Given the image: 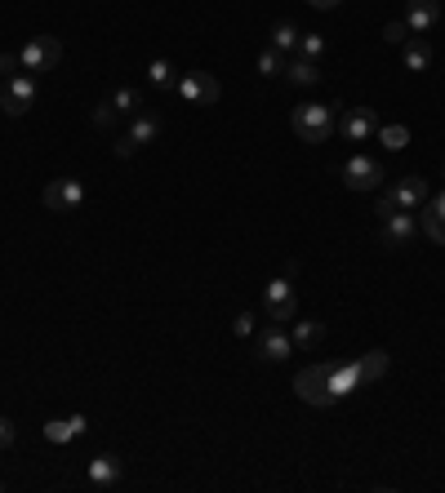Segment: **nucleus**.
<instances>
[{"label":"nucleus","mask_w":445,"mask_h":493,"mask_svg":"<svg viewBox=\"0 0 445 493\" xmlns=\"http://www.w3.org/2000/svg\"><path fill=\"white\" fill-rule=\"evenodd\" d=\"M441 18V0H410L405 5V27L410 32H432Z\"/></svg>","instance_id":"nucleus-14"},{"label":"nucleus","mask_w":445,"mask_h":493,"mask_svg":"<svg viewBox=\"0 0 445 493\" xmlns=\"http://www.w3.org/2000/svg\"><path fill=\"white\" fill-rule=\"evenodd\" d=\"M232 333H241V338H250V333H254V312H241V316L232 321Z\"/></svg>","instance_id":"nucleus-32"},{"label":"nucleus","mask_w":445,"mask_h":493,"mask_svg":"<svg viewBox=\"0 0 445 493\" xmlns=\"http://www.w3.org/2000/svg\"><path fill=\"white\" fill-rule=\"evenodd\" d=\"M419 231H423L428 240H437V245H445V219H441V214H432L428 205H423V214H419Z\"/></svg>","instance_id":"nucleus-25"},{"label":"nucleus","mask_w":445,"mask_h":493,"mask_svg":"<svg viewBox=\"0 0 445 493\" xmlns=\"http://www.w3.org/2000/svg\"><path fill=\"white\" fill-rule=\"evenodd\" d=\"M317 9H334V5H343V0H312Z\"/></svg>","instance_id":"nucleus-36"},{"label":"nucleus","mask_w":445,"mask_h":493,"mask_svg":"<svg viewBox=\"0 0 445 493\" xmlns=\"http://www.w3.org/2000/svg\"><path fill=\"white\" fill-rule=\"evenodd\" d=\"M268 36H272V50H280V54H298V36H303V32H298L294 23H277Z\"/></svg>","instance_id":"nucleus-22"},{"label":"nucleus","mask_w":445,"mask_h":493,"mask_svg":"<svg viewBox=\"0 0 445 493\" xmlns=\"http://www.w3.org/2000/svg\"><path fill=\"white\" fill-rule=\"evenodd\" d=\"M111 120H116V107H111L108 98H103V103H99V107H94V125H99V129H108Z\"/></svg>","instance_id":"nucleus-31"},{"label":"nucleus","mask_w":445,"mask_h":493,"mask_svg":"<svg viewBox=\"0 0 445 493\" xmlns=\"http://www.w3.org/2000/svg\"><path fill=\"white\" fill-rule=\"evenodd\" d=\"M326 50H330V45H326V36H317V32H303V36H298V54H303V58H312V62H317Z\"/></svg>","instance_id":"nucleus-28"},{"label":"nucleus","mask_w":445,"mask_h":493,"mask_svg":"<svg viewBox=\"0 0 445 493\" xmlns=\"http://www.w3.org/2000/svg\"><path fill=\"white\" fill-rule=\"evenodd\" d=\"M85 200V182L80 178H54L50 187H45V209L50 214H67V209H76Z\"/></svg>","instance_id":"nucleus-9"},{"label":"nucleus","mask_w":445,"mask_h":493,"mask_svg":"<svg viewBox=\"0 0 445 493\" xmlns=\"http://www.w3.org/2000/svg\"><path fill=\"white\" fill-rule=\"evenodd\" d=\"M401 62H405V71H432V62H437V50H432L423 36H410V41L401 45Z\"/></svg>","instance_id":"nucleus-15"},{"label":"nucleus","mask_w":445,"mask_h":493,"mask_svg":"<svg viewBox=\"0 0 445 493\" xmlns=\"http://www.w3.org/2000/svg\"><path fill=\"white\" fill-rule=\"evenodd\" d=\"M428 209H432V214H441V219H445V187L437 191V196H432V200H428Z\"/></svg>","instance_id":"nucleus-34"},{"label":"nucleus","mask_w":445,"mask_h":493,"mask_svg":"<svg viewBox=\"0 0 445 493\" xmlns=\"http://www.w3.org/2000/svg\"><path fill=\"white\" fill-rule=\"evenodd\" d=\"M294 347H303V351H312V347H321V338H326V325L321 321H294Z\"/></svg>","instance_id":"nucleus-18"},{"label":"nucleus","mask_w":445,"mask_h":493,"mask_svg":"<svg viewBox=\"0 0 445 493\" xmlns=\"http://www.w3.org/2000/svg\"><path fill=\"white\" fill-rule=\"evenodd\" d=\"M259 356H263V360H272V365L289 360V356H294V338H289L280 325H268L263 333H259Z\"/></svg>","instance_id":"nucleus-12"},{"label":"nucleus","mask_w":445,"mask_h":493,"mask_svg":"<svg viewBox=\"0 0 445 493\" xmlns=\"http://www.w3.org/2000/svg\"><path fill=\"white\" fill-rule=\"evenodd\" d=\"M174 94H178L187 107H214L222 98L219 80H214L210 71H183V76L174 80Z\"/></svg>","instance_id":"nucleus-2"},{"label":"nucleus","mask_w":445,"mask_h":493,"mask_svg":"<svg viewBox=\"0 0 445 493\" xmlns=\"http://www.w3.org/2000/svg\"><path fill=\"white\" fill-rule=\"evenodd\" d=\"M392 205H396V209H410V214H414V209H423V205H428V178H419V173H405V178H396V182H392Z\"/></svg>","instance_id":"nucleus-10"},{"label":"nucleus","mask_w":445,"mask_h":493,"mask_svg":"<svg viewBox=\"0 0 445 493\" xmlns=\"http://www.w3.org/2000/svg\"><path fill=\"white\" fill-rule=\"evenodd\" d=\"M45 440H50V444H67V440H76L71 418H50V423H45Z\"/></svg>","instance_id":"nucleus-26"},{"label":"nucleus","mask_w":445,"mask_h":493,"mask_svg":"<svg viewBox=\"0 0 445 493\" xmlns=\"http://www.w3.org/2000/svg\"><path fill=\"white\" fill-rule=\"evenodd\" d=\"M280 76H285L289 85H303V89H308V85H317V80H321V67H317L312 58H289Z\"/></svg>","instance_id":"nucleus-17"},{"label":"nucleus","mask_w":445,"mask_h":493,"mask_svg":"<svg viewBox=\"0 0 445 493\" xmlns=\"http://www.w3.org/2000/svg\"><path fill=\"white\" fill-rule=\"evenodd\" d=\"M334 107L338 103H298L289 111V125L303 143H326L334 134Z\"/></svg>","instance_id":"nucleus-1"},{"label":"nucleus","mask_w":445,"mask_h":493,"mask_svg":"<svg viewBox=\"0 0 445 493\" xmlns=\"http://www.w3.org/2000/svg\"><path fill=\"white\" fill-rule=\"evenodd\" d=\"M0 107H5V116H27V111L36 107V76H32V71H14V76H5Z\"/></svg>","instance_id":"nucleus-3"},{"label":"nucleus","mask_w":445,"mask_h":493,"mask_svg":"<svg viewBox=\"0 0 445 493\" xmlns=\"http://www.w3.org/2000/svg\"><path fill=\"white\" fill-rule=\"evenodd\" d=\"M294 391H298V395H303L308 405H317V409L334 405L330 365H308V369H298V374H294Z\"/></svg>","instance_id":"nucleus-5"},{"label":"nucleus","mask_w":445,"mask_h":493,"mask_svg":"<svg viewBox=\"0 0 445 493\" xmlns=\"http://www.w3.org/2000/svg\"><path fill=\"white\" fill-rule=\"evenodd\" d=\"M379 143H383L388 152H405V147H410V129H405V125H379Z\"/></svg>","instance_id":"nucleus-24"},{"label":"nucleus","mask_w":445,"mask_h":493,"mask_svg":"<svg viewBox=\"0 0 445 493\" xmlns=\"http://www.w3.org/2000/svg\"><path fill=\"white\" fill-rule=\"evenodd\" d=\"M280 71H285V54L272 50V45L259 50V76H280Z\"/></svg>","instance_id":"nucleus-27"},{"label":"nucleus","mask_w":445,"mask_h":493,"mask_svg":"<svg viewBox=\"0 0 445 493\" xmlns=\"http://www.w3.org/2000/svg\"><path fill=\"white\" fill-rule=\"evenodd\" d=\"M5 444H14V423L0 418V449H5Z\"/></svg>","instance_id":"nucleus-35"},{"label":"nucleus","mask_w":445,"mask_h":493,"mask_svg":"<svg viewBox=\"0 0 445 493\" xmlns=\"http://www.w3.org/2000/svg\"><path fill=\"white\" fill-rule=\"evenodd\" d=\"M111 152H116V156H120V161H129V156H134V152H138V143H134V138H129V134H120V138H116V143H111Z\"/></svg>","instance_id":"nucleus-30"},{"label":"nucleus","mask_w":445,"mask_h":493,"mask_svg":"<svg viewBox=\"0 0 445 493\" xmlns=\"http://www.w3.org/2000/svg\"><path fill=\"white\" fill-rule=\"evenodd\" d=\"M14 71H23L18 54H0V76H14Z\"/></svg>","instance_id":"nucleus-33"},{"label":"nucleus","mask_w":445,"mask_h":493,"mask_svg":"<svg viewBox=\"0 0 445 493\" xmlns=\"http://www.w3.org/2000/svg\"><path fill=\"white\" fill-rule=\"evenodd\" d=\"M361 383H365V378H361V365H356V360H330V391H334V400L352 395Z\"/></svg>","instance_id":"nucleus-13"},{"label":"nucleus","mask_w":445,"mask_h":493,"mask_svg":"<svg viewBox=\"0 0 445 493\" xmlns=\"http://www.w3.org/2000/svg\"><path fill=\"white\" fill-rule=\"evenodd\" d=\"M414 236H419V219H414L410 209H388V214H379V240H383L388 249H410Z\"/></svg>","instance_id":"nucleus-7"},{"label":"nucleus","mask_w":445,"mask_h":493,"mask_svg":"<svg viewBox=\"0 0 445 493\" xmlns=\"http://www.w3.org/2000/svg\"><path fill=\"white\" fill-rule=\"evenodd\" d=\"M108 103L116 107V116H138V111L147 107L143 89H116V94H108Z\"/></svg>","instance_id":"nucleus-19"},{"label":"nucleus","mask_w":445,"mask_h":493,"mask_svg":"<svg viewBox=\"0 0 445 493\" xmlns=\"http://www.w3.org/2000/svg\"><path fill=\"white\" fill-rule=\"evenodd\" d=\"M343 182L352 191H374L383 182V164L374 161V156H352V161L343 164Z\"/></svg>","instance_id":"nucleus-8"},{"label":"nucleus","mask_w":445,"mask_h":493,"mask_svg":"<svg viewBox=\"0 0 445 493\" xmlns=\"http://www.w3.org/2000/svg\"><path fill=\"white\" fill-rule=\"evenodd\" d=\"M85 476H90V485H94V489H111V485L120 480V458H116V453H103V458H94Z\"/></svg>","instance_id":"nucleus-16"},{"label":"nucleus","mask_w":445,"mask_h":493,"mask_svg":"<svg viewBox=\"0 0 445 493\" xmlns=\"http://www.w3.org/2000/svg\"><path fill=\"white\" fill-rule=\"evenodd\" d=\"M263 307H268V321H272V325L294 321V312H298V298H294V280H289V275L268 280V289H263Z\"/></svg>","instance_id":"nucleus-4"},{"label":"nucleus","mask_w":445,"mask_h":493,"mask_svg":"<svg viewBox=\"0 0 445 493\" xmlns=\"http://www.w3.org/2000/svg\"><path fill=\"white\" fill-rule=\"evenodd\" d=\"M156 134H161V120H156L152 111H138V116H134V125H129V138L143 147V143H152Z\"/></svg>","instance_id":"nucleus-20"},{"label":"nucleus","mask_w":445,"mask_h":493,"mask_svg":"<svg viewBox=\"0 0 445 493\" xmlns=\"http://www.w3.org/2000/svg\"><path fill=\"white\" fill-rule=\"evenodd\" d=\"M147 80H152V89H174V80H178L174 76V62L169 58H152L147 62Z\"/></svg>","instance_id":"nucleus-23"},{"label":"nucleus","mask_w":445,"mask_h":493,"mask_svg":"<svg viewBox=\"0 0 445 493\" xmlns=\"http://www.w3.org/2000/svg\"><path fill=\"white\" fill-rule=\"evenodd\" d=\"M374 134H379L374 107H352L343 116V138H347V143H365V138H374Z\"/></svg>","instance_id":"nucleus-11"},{"label":"nucleus","mask_w":445,"mask_h":493,"mask_svg":"<svg viewBox=\"0 0 445 493\" xmlns=\"http://www.w3.org/2000/svg\"><path fill=\"white\" fill-rule=\"evenodd\" d=\"M58 58H62V45H58V36H32V41L18 50V62H23V71H32V76H41V71H54Z\"/></svg>","instance_id":"nucleus-6"},{"label":"nucleus","mask_w":445,"mask_h":493,"mask_svg":"<svg viewBox=\"0 0 445 493\" xmlns=\"http://www.w3.org/2000/svg\"><path fill=\"white\" fill-rule=\"evenodd\" d=\"M410 36H414V32L405 27V18H401V23H388V27H383V41H388V45H405Z\"/></svg>","instance_id":"nucleus-29"},{"label":"nucleus","mask_w":445,"mask_h":493,"mask_svg":"<svg viewBox=\"0 0 445 493\" xmlns=\"http://www.w3.org/2000/svg\"><path fill=\"white\" fill-rule=\"evenodd\" d=\"M356 365H361V378H365V383H374V378H383V374H388V351H383V347H374V351H365Z\"/></svg>","instance_id":"nucleus-21"}]
</instances>
